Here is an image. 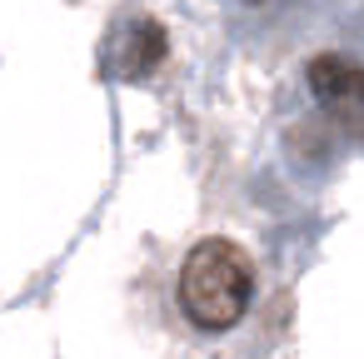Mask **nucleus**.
<instances>
[{
  "mask_svg": "<svg viewBox=\"0 0 364 359\" xmlns=\"http://www.w3.org/2000/svg\"><path fill=\"white\" fill-rule=\"evenodd\" d=\"M160 60H165V31H160L155 21H140V26L130 31V41H125L120 65H125V75H150Z\"/></svg>",
  "mask_w": 364,
  "mask_h": 359,
  "instance_id": "7ed1b4c3",
  "label": "nucleus"
},
{
  "mask_svg": "<svg viewBox=\"0 0 364 359\" xmlns=\"http://www.w3.org/2000/svg\"><path fill=\"white\" fill-rule=\"evenodd\" d=\"M309 90L339 120H359L364 115V70L354 60H344V55H319L309 65Z\"/></svg>",
  "mask_w": 364,
  "mask_h": 359,
  "instance_id": "f03ea898",
  "label": "nucleus"
},
{
  "mask_svg": "<svg viewBox=\"0 0 364 359\" xmlns=\"http://www.w3.org/2000/svg\"><path fill=\"white\" fill-rule=\"evenodd\" d=\"M255 294V264L230 240H205L180 264V309L200 329H230L245 319Z\"/></svg>",
  "mask_w": 364,
  "mask_h": 359,
  "instance_id": "f257e3e1",
  "label": "nucleus"
}]
</instances>
